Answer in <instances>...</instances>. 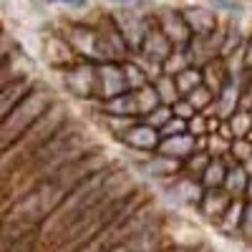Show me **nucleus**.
<instances>
[{
	"label": "nucleus",
	"mask_w": 252,
	"mask_h": 252,
	"mask_svg": "<svg viewBox=\"0 0 252 252\" xmlns=\"http://www.w3.org/2000/svg\"><path fill=\"white\" fill-rule=\"evenodd\" d=\"M136 192L134 179L126 174L124 169L116 166H106L89 179H83L78 187H73L68 197L63 199L53 212L46 217V222L38 227V250L40 247H56L63 237V232L89 209L103 204V202H124Z\"/></svg>",
	"instance_id": "f257e3e1"
},
{
	"label": "nucleus",
	"mask_w": 252,
	"mask_h": 252,
	"mask_svg": "<svg viewBox=\"0 0 252 252\" xmlns=\"http://www.w3.org/2000/svg\"><path fill=\"white\" fill-rule=\"evenodd\" d=\"M51 103H53V96L46 89H31V94L0 121V157L31 129L33 121L43 114Z\"/></svg>",
	"instance_id": "f03ea898"
},
{
	"label": "nucleus",
	"mask_w": 252,
	"mask_h": 252,
	"mask_svg": "<svg viewBox=\"0 0 252 252\" xmlns=\"http://www.w3.org/2000/svg\"><path fill=\"white\" fill-rule=\"evenodd\" d=\"M111 18H114V26H116L114 31H116L119 38L124 40V46L139 53V48H141V43H144L146 33H149V28H152L149 20H146L144 15H139L134 8L116 10Z\"/></svg>",
	"instance_id": "7ed1b4c3"
},
{
	"label": "nucleus",
	"mask_w": 252,
	"mask_h": 252,
	"mask_svg": "<svg viewBox=\"0 0 252 252\" xmlns=\"http://www.w3.org/2000/svg\"><path fill=\"white\" fill-rule=\"evenodd\" d=\"M66 89L78 98H98V81H96V63L83 61L63 71Z\"/></svg>",
	"instance_id": "20e7f679"
},
{
	"label": "nucleus",
	"mask_w": 252,
	"mask_h": 252,
	"mask_svg": "<svg viewBox=\"0 0 252 252\" xmlns=\"http://www.w3.org/2000/svg\"><path fill=\"white\" fill-rule=\"evenodd\" d=\"M119 141H121L124 146H129L131 152L152 154V152H157V146H159L161 136H159V131L154 129V126H149L146 121L136 119V121L129 126V129H126V131L119 136Z\"/></svg>",
	"instance_id": "39448f33"
},
{
	"label": "nucleus",
	"mask_w": 252,
	"mask_h": 252,
	"mask_svg": "<svg viewBox=\"0 0 252 252\" xmlns=\"http://www.w3.org/2000/svg\"><path fill=\"white\" fill-rule=\"evenodd\" d=\"M96 81H98V98L101 101H109L126 89V81H124V71H121V63L116 61H103L96 63Z\"/></svg>",
	"instance_id": "423d86ee"
},
{
	"label": "nucleus",
	"mask_w": 252,
	"mask_h": 252,
	"mask_svg": "<svg viewBox=\"0 0 252 252\" xmlns=\"http://www.w3.org/2000/svg\"><path fill=\"white\" fill-rule=\"evenodd\" d=\"M159 31L166 35V40L174 48H187V43L192 40V33H189L182 13H174V10H164L159 15Z\"/></svg>",
	"instance_id": "0eeeda50"
},
{
	"label": "nucleus",
	"mask_w": 252,
	"mask_h": 252,
	"mask_svg": "<svg viewBox=\"0 0 252 252\" xmlns=\"http://www.w3.org/2000/svg\"><path fill=\"white\" fill-rule=\"evenodd\" d=\"M139 172H144L146 177H154V179H174L177 174H182V161L152 152V154H146L144 161H139Z\"/></svg>",
	"instance_id": "6e6552de"
},
{
	"label": "nucleus",
	"mask_w": 252,
	"mask_h": 252,
	"mask_svg": "<svg viewBox=\"0 0 252 252\" xmlns=\"http://www.w3.org/2000/svg\"><path fill=\"white\" fill-rule=\"evenodd\" d=\"M31 89H33V83H31L28 76L15 78V81L8 83V86L0 89V121H3V119L18 106V103L31 94Z\"/></svg>",
	"instance_id": "1a4fd4ad"
},
{
	"label": "nucleus",
	"mask_w": 252,
	"mask_h": 252,
	"mask_svg": "<svg viewBox=\"0 0 252 252\" xmlns=\"http://www.w3.org/2000/svg\"><path fill=\"white\" fill-rule=\"evenodd\" d=\"M174 51V46L166 40V35L157 28H149V33H146V38H144V43H141V48H139V53L149 61V63H157V66H161L164 63V58L169 56Z\"/></svg>",
	"instance_id": "9d476101"
},
{
	"label": "nucleus",
	"mask_w": 252,
	"mask_h": 252,
	"mask_svg": "<svg viewBox=\"0 0 252 252\" xmlns=\"http://www.w3.org/2000/svg\"><path fill=\"white\" fill-rule=\"evenodd\" d=\"M161 250H166V247L161 242V227H157V229H152V232L136 235L131 240L111 247L109 252H161Z\"/></svg>",
	"instance_id": "9b49d317"
},
{
	"label": "nucleus",
	"mask_w": 252,
	"mask_h": 252,
	"mask_svg": "<svg viewBox=\"0 0 252 252\" xmlns=\"http://www.w3.org/2000/svg\"><path fill=\"white\" fill-rule=\"evenodd\" d=\"M194 152V136L192 134H177V136H161L159 146H157V154H164L169 159L184 161L189 154Z\"/></svg>",
	"instance_id": "f8f14e48"
},
{
	"label": "nucleus",
	"mask_w": 252,
	"mask_h": 252,
	"mask_svg": "<svg viewBox=\"0 0 252 252\" xmlns=\"http://www.w3.org/2000/svg\"><path fill=\"white\" fill-rule=\"evenodd\" d=\"M232 202V197H229L224 189H204V194H202V202L197 204V209L202 212L204 220L209 222H217L222 217V212L227 209V204Z\"/></svg>",
	"instance_id": "ddd939ff"
},
{
	"label": "nucleus",
	"mask_w": 252,
	"mask_h": 252,
	"mask_svg": "<svg viewBox=\"0 0 252 252\" xmlns=\"http://www.w3.org/2000/svg\"><path fill=\"white\" fill-rule=\"evenodd\" d=\"M172 192L179 202L189 204V207H197L202 202V194H204V187L199 184V179L194 177H187V174H177L172 179Z\"/></svg>",
	"instance_id": "4468645a"
},
{
	"label": "nucleus",
	"mask_w": 252,
	"mask_h": 252,
	"mask_svg": "<svg viewBox=\"0 0 252 252\" xmlns=\"http://www.w3.org/2000/svg\"><path fill=\"white\" fill-rule=\"evenodd\" d=\"M101 114H109V116H121V119H139L136 111V101L131 91H124L109 101H101Z\"/></svg>",
	"instance_id": "2eb2a0df"
},
{
	"label": "nucleus",
	"mask_w": 252,
	"mask_h": 252,
	"mask_svg": "<svg viewBox=\"0 0 252 252\" xmlns=\"http://www.w3.org/2000/svg\"><path fill=\"white\" fill-rule=\"evenodd\" d=\"M242 209H245V199H242V197H232V202L227 204V209L222 212V217L215 222V224L220 227L222 235H227V237H237V235H240Z\"/></svg>",
	"instance_id": "dca6fc26"
},
{
	"label": "nucleus",
	"mask_w": 252,
	"mask_h": 252,
	"mask_svg": "<svg viewBox=\"0 0 252 252\" xmlns=\"http://www.w3.org/2000/svg\"><path fill=\"white\" fill-rule=\"evenodd\" d=\"M247 182H250V174L245 172V166L232 161V159H227V174H224V184H222L224 192L229 197H242L245 199Z\"/></svg>",
	"instance_id": "f3484780"
},
{
	"label": "nucleus",
	"mask_w": 252,
	"mask_h": 252,
	"mask_svg": "<svg viewBox=\"0 0 252 252\" xmlns=\"http://www.w3.org/2000/svg\"><path fill=\"white\" fill-rule=\"evenodd\" d=\"M182 18L192 35H207L215 31V15L204 8H189L182 13Z\"/></svg>",
	"instance_id": "a211bd4d"
},
{
	"label": "nucleus",
	"mask_w": 252,
	"mask_h": 252,
	"mask_svg": "<svg viewBox=\"0 0 252 252\" xmlns=\"http://www.w3.org/2000/svg\"><path fill=\"white\" fill-rule=\"evenodd\" d=\"M224 174H227V159H209L207 169L199 174V184L204 189H222L224 184Z\"/></svg>",
	"instance_id": "6ab92c4d"
},
{
	"label": "nucleus",
	"mask_w": 252,
	"mask_h": 252,
	"mask_svg": "<svg viewBox=\"0 0 252 252\" xmlns=\"http://www.w3.org/2000/svg\"><path fill=\"white\" fill-rule=\"evenodd\" d=\"M172 78H174V86H177L179 96H187L189 91H194L197 86H202V68L189 66V68L179 71V73L172 76Z\"/></svg>",
	"instance_id": "aec40b11"
},
{
	"label": "nucleus",
	"mask_w": 252,
	"mask_h": 252,
	"mask_svg": "<svg viewBox=\"0 0 252 252\" xmlns=\"http://www.w3.org/2000/svg\"><path fill=\"white\" fill-rule=\"evenodd\" d=\"M131 94H134V101H136L139 119H144L149 111H154V109L159 106V96H157V91H154L152 83H146V86H141V89H136V91H131Z\"/></svg>",
	"instance_id": "412c9836"
},
{
	"label": "nucleus",
	"mask_w": 252,
	"mask_h": 252,
	"mask_svg": "<svg viewBox=\"0 0 252 252\" xmlns=\"http://www.w3.org/2000/svg\"><path fill=\"white\" fill-rule=\"evenodd\" d=\"M154 91H157V96H159V103H164V106H172L174 101L182 98L179 91H177V86H174V78H172V76H164V73L157 76Z\"/></svg>",
	"instance_id": "4be33fe9"
},
{
	"label": "nucleus",
	"mask_w": 252,
	"mask_h": 252,
	"mask_svg": "<svg viewBox=\"0 0 252 252\" xmlns=\"http://www.w3.org/2000/svg\"><path fill=\"white\" fill-rule=\"evenodd\" d=\"M121 71H124V81H126V89L129 91H136V89L149 83V73H146L141 66H136V63L121 61Z\"/></svg>",
	"instance_id": "5701e85b"
},
{
	"label": "nucleus",
	"mask_w": 252,
	"mask_h": 252,
	"mask_svg": "<svg viewBox=\"0 0 252 252\" xmlns=\"http://www.w3.org/2000/svg\"><path fill=\"white\" fill-rule=\"evenodd\" d=\"M192 63H189V56H187V51L184 48H174L169 56L164 58V63H161V73L164 76H177L179 71H184V68H189Z\"/></svg>",
	"instance_id": "b1692460"
},
{
	"label": "nucleus",
	"mask_w": 252,
	"mask_h": 252,
	"mask_svg": "<svg viewBox=\"0 0 252 252\" xmlns=\"http://www.w3.org/2000/svg\"><path fill=\"white\" fill-rule=\"evenodd\" d=\"M209 157L207 152H192L184 161H182V174H187V177H194V179H199V174L207 169V164H209Z\"/></svg>",
	"instance_id": "393cba45"
},
{
	"label": "nucleus",
	"mask_w": 252,
	"mask_h": 252,
	"mask_svg": "<svg viewBox=\"0 0 252 252\" xmlns=\"http://www.w3.org/2000/svg\"><path fill=\"white\" fill-rule=\"evenodd\" d=\"M182 98H187V101H189V106H192L194 111H199V114H204V111L215 103V94L209 91L204 83H202V86H197L194 91H189L187 96H182Z\"/></svg>",
	"instance_id": "a878e982"
},
{
	"label": "nucleus",
	"mask_w": 252,
	"mask_h": 252,
	"mask_svg": "<svg viewBox=\"0 0 252 252\" xmlns=\"http://www.w3.org/2000/svg\"><path fill=\"white\" fill-rule=\"evenodd\" d=\"M229 146H232V139L222 136L220 131L207 134V154L215 159H229Z\"/></svg>",
	"instance_id": "bb28decb"
},
{
	"label": "nucleus",
	"mask_w": 252,
	"mask_h": 252,
	"mask_svg": "<svg viewBox=\"0 0 252 252\" xmlns=\"http://www.w3.org/2000/svg\"><path fill=\"white\" fill-rule=\"evenodd\" d=\"M229 159L245 164L252 159V141L250 139H232V146H229Z\"/></svg>",
	"instance_id": "cd10ccee"
},
{
	"label": "nucleus",
	"mask_w": 252,
	"mask_h": 252,
	"mask_svg": "<svg viewBox=\"0 0 252 252\" xmlns=\"http://www.w3.org/2000/svg\"><path fill=\"white\" fill-rule=\"evenodd\" d=\"M172 116H174V114H172V106H164V103H159V106H157L154 111H149V114H146L141 121H146L149 126H154V129L159 131L161 126H164L166 121H169Z\"/></svg>",
	"instance_id": "c85d7f7f"
},
{
	"label": "nucleus",
	"mask_w": 252,
	"mask_h": 252,
	"mask_svg": "<svg viewBox=\"0 0 252 252\" xmlns=\"http://www.w3.org/2000/svg\"><path fill=\"white\" fill-rule=\"evenodd\" d=\"M245 242H252V202L245 199V209H242V222H240V235Z\"/></svg>",
	"instance_id": "c756f323"
},
{
	"label": "nucleus",
	"mask_w": 252,
	"mask_h": 252,
	"mask_svg": "<svg viewBox=\"0 0 252 252\" xmlns=\"http://www.w3.org/2000/svg\"><path fill=\"white\" fill-rule=\"evenodd\" d=\"M177 134H187V121L172 116V119L159 129V136H177Z\"/></svg>",
	"instance_id": "7c9ffc66"
},
{
	"label": "nucleus",
	"mask_w": 252,
	"mask_h": 252,
	"mask_svg": "<svg viewBox=\"0 0 252 252\" xmlns=\"http://www.w3.org/2000/svg\"><path fill=\"white\" fill-rule=\"evenodd\" d=\"M172 114H174L177 119L189 121V119H192L197 111H194L192 106H189V101H187V98H179V101H174V103H172Z\"/></svg>",
	"instance_id": "2f4dec72"
},
{
	"label": "nucleus",
	"mask_w": 252,
	"mask_h": 252,
	"mask_svg": "<svg viewBox=\"0 0 252 252\" xmlns=\"http://www.w3.org/2000/svg\"><path fill=\"white\" fill-rule=\"evenodd\" d=\"M43 3H63L71 8H81V5H86V0H43Z\"/></svg>",
	"instance_id": "473e14b6"
},
{
	"label": "nucleus",
	"mask_w": 252,
	"mask_h": 252,
	"mask_svg": "<svg viewBox=\"0 0 252 252\" xmlns=\"http://www.w3.org/2000/svg\"><path fill=\"white\" fill-rule=\"evenodd\" d=\"M245 199H247V202H252V177H250V182H247V189H245Z\"/></svg>",
	"instance_id": "72a5a7b5"
}]
</instances>
